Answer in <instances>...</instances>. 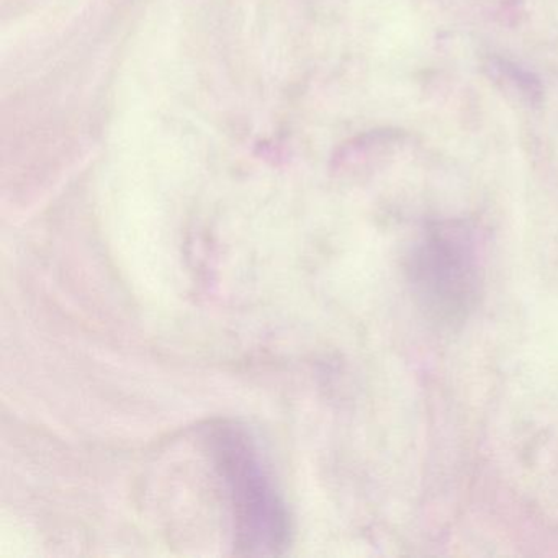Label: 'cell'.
Masks as SVG:
<instances>
[]
</instances>
